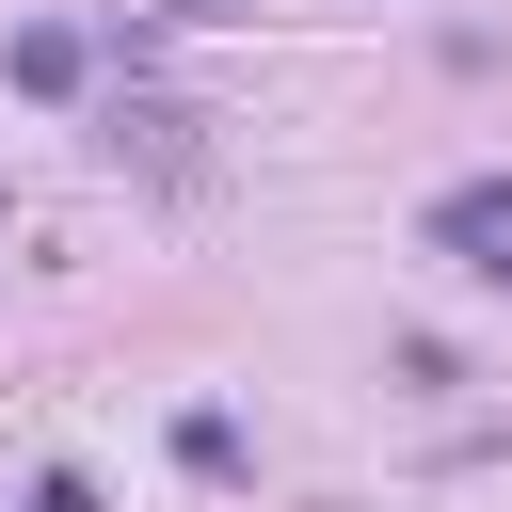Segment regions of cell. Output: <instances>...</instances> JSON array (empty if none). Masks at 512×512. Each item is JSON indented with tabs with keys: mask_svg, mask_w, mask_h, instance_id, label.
Wrapping results in <instances>:
<instances>
[{
	"mask_svg": "<svg viewBox=\"0 0 512 512\" xmlns=\"http://www.w3.org/2000/svg\"><path fill=\"white\" fill-rule=\"evenodd\" d=\"M496 288H512V256H496Z\"/></svg>",
	"mask_w": 512,
	"mask_h": 512,
	"instance_id": "cell-5",
	"label": "cell"
},
{
	"mask_svg": "<svg viewBox=\"0 0 512 512\" xmlns=\"http://www.w3.org/2000/svg\"><path fill=\"white\" fill-rule=\"evenodd\" d=\"M0 80H16V96H80V80H96V32H64V16H32V32L0 48Z\"/></svg>",
	"mask_w": 512,
	"mask_h": 512,
	"instance_id": "cell-2",
	"label": "cell"
},
{
	"mask_svg": "<svg viewBox=\"0 0 512 512\" xmlns=\"http://www.w3.org/2000/svg\"><path fill=\"white\" fill-rule=\"evenodd\" d=\"M160 16H240V0H160Z\"/></svg>",
	"mask_w": 512,
	"mask_h": 512,
	"instance_id": "cell-4",
	"label": "cell"
},
{
	"mask_svg": "<svg viewBox=\"0 0 512 512\" xmlns=\"http://www.w3.org/2000/svg\"><path fill=\"white\" fill-rule=\"evenodd\" d=\"M416 224H432L448 256H480V272H496V256H512V176H448V192H432Z\"/></svg>",
	"mask_w": 512,
	"mask_h": 512,
	"instance_id": "cell-1",
	"label": "cell"
},
{
	"mask_svg": "<svg viewBox=\"0 0 512 512\" xmlns=\"http://www.w3.org/2000/svg\"><path fill=\"white\" fill-rule=\"evenodd\" d=\"M16 512H112V496H96V480H80V464H48V480H32V496H16Z\"/></svg>",
	"mask_w": 512,
	"mask_h": 512,
	"instance_id": "cell-3",
	"label": "cell"
}]
</instances>
